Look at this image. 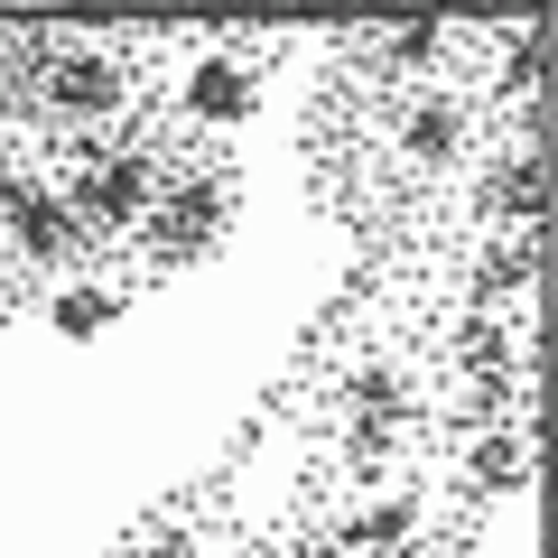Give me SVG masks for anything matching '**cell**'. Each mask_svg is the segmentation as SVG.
Wrapping results in <instances>:
<instances>
[{"label": "cell", "mask_w": 558, "mask_h": 558, "mask_svg": "<svg viewBox=\"0 0 558 558\" xmlns=\"http://www.w3.org/2000/svg\"><path fill=\"white\" fill-rule=\"evenodd\" d=\"M65 215H75L84 242H131L140 215L159 205V159L149 149H94V159L75 168V186H57Z\"/></svg>", "instance_id": "1"}, {"label": "cell", "mask_w": 558, "mask_h": 558, "mask_svg": "<svg viewBox=\"0 0 558 558\" xmlns=\"http://www.w3.org/2000/svg\"><path fill=\"white\" fill-rule=\"evenodd\" d=\"M38 102L57 121H121L131 112V57L121 47H57L47 57V75H38Z\"/></svg>", "instance_id": "2"}, {"label": "cell", "mask_w": 558, "mask_h": 558, "mask_svg": "<svg viewBox=\"0 0 558 558\" xmlns=\"http://www.w3.org/2000/svg\"><path fill=\"white\" fill-rule=\"evenodd\" d=\"M223 223H233V186L223 178H178V186H159L149 215H140V233H149L159 260H196V252H215Z\"/></svg>", "instance_id": "3"}, {"label": "cell", "mask_w": 558, "mask_h": 558, "mask_svg": "<svg viewBox=\"0 0 558 558\" xmlns=\"http://www.w3.org/2000/svg\"><path fill=\"white\" fill-rule=\"evenodd\" d=\"M178 112L196 121V131H242V121L260 112V75L215 47V57H196V65L178 75Z\"/></svg>", "instance_id": "4"}, {"label": "cell", "mask_w": 558, "mask_h": 558, "mask_svg": "<svg viewBox=\"0 0 558 558\" xmlns=\"http://www.w3.org/2000/svg\"><path fill=\"white\" fill-rule=\"evenodd\" d=\"M0 233H10V252H20L28 270H65V260L84 252V233H75V215H65L57 186H20V205L0 215Z\"/></svg>", "instance_id": "5"}, {"label": "cell", "mask_w": 558, "mask_h": 558, "mask_svg": "<svg viewBox=\"0 0 558 558\" xmlns=\"http://www.w3.org/2000/svg\"><path fill=\"white\" fill-rule=\"evenodd\" d=\"M465 94H447V84H418V102L400 112V159H418V168H447V159H465Z\"/></svg>", "instance_id": "6"}, {"label": "cell", "mask_w": 558, "mask_h": 558, "mask_svg": "<svg viewBox=\"0 0 558 558\" xmlns=\"http://www.w3.org/2000/svg\"><path fill=\"white\" fill-rule=\"evenodd\" d=\"M484 215L512 223V233H539V215H549V159H539L531 140H521L512 159H494V178H484Z\"/></svg>", "instance_id": "7"}, {"label": "cell", "mask_w": 558, "mask_h": 558, "mask_svg": "<svg viewBox=\"0 0 558 558\" xmlns=\"http://www.w3.org/2000/svg\"><path fill=\"white\" fill-rule=\"evenodd\" d=\"M531 279H539V233H494V242L475 252V289H465V307L502 317V299L531 289Z\"/></svg>", "instance_id": "8"}, {"label": "cell", "mask_w": 558, "mask_h": 558, "mask_svg": "<svg viewBox=\"0 0 558 558\" xmlns=\"http://www.w3.org/2000/svg\"><path fill=\"white\" fill-rule=\"evenodd\" d=\"M121 326V289L112 279H65L57 299H47V336H65V344H102Z\"/></svg>", "instance_id": "9"}, {"label": "cell", "mask_w": 558, "mask_h": 558, "mask_svg": "<svg viewBox=\"0 0 558 558\" xmlns=\"http://www.w3.org/2000/svg\"><path fill=\"white\" fill-rule=\"evenodd\" d=\"M465 484L475 494H521L531 484V428H494V438L465 447Z\"/></svg>", "instance_id": "10"}, {"label": "cell", "mask_w": 558, "mask_h": 558, "mask_svg": "<svg viewBox=\"0 0 558 558\" xmlns=\"http://www.w3.org/2000/svg\"><path fill=\"white\" fill-rule=\"evenodd\" d=\"M447 354H457L465 381H502L512 336H502V317H484V307H457V326H447Z\"/></svg>", "instance_id": "11"}, {"label": "cell", "mask_w": 558, "mask_h": 558, "mask_svg": "<svg viewBox=\"0 0 558 558\" xmlns=\"http://www.w3.org/2000/svg\"><path fill=\"white\" fill-rule=\"evenodd\" d=\"M418 539V494H381L373 512L344 521V549H410Z\"/></svg>", "instance_id": "12"}, {"label": "cell", "mask_w": 558, "mask_h": 558, "mask_svg": "<svg viewBox=\"0 0 558 558\" xmlns=\"http://www.w3.org/2000/svg\"><path fill=\"white\" fill-rule=\"evenodd\" d=\"M344 410H354V418H381V428H410V391H400L391 363H363V373H344Z\"/></svg>", "instance_id": "13"}, {"label": "cell", "mask_w": 558, "mask_h": 558, "mask_svg": "<svg viewBox=\"0 0 558 558\" xmlns=\"http://www.w3.org/2000/svg\"><path fill=\"white\" fill-rule=\"evenodd\" d=\"M539 47H549V28H539V20H521V28H512V65H502V84H494V94L539 102Z\"/></svg>", "instance_id": "14"}, {"label": "cell", "mask_w": 558, "mask_h": 558, "mask_svg": "<svg viewBox=\"0 0 558 558\" xmlns=\"http://www.w3.org/2000/svg\"><path fill=\"white\" fill-rule=\"evenodd\" d=\"M438 47H447L438 20H400V28H381V57H391V65H438Z\"/></svg>", "instance_id": "15"}, {"label": "cell", "mask_w": 558, "mask_h": 558, "mask_svg": "<svg viewBox=\"0 0 558 558\" xmlns=\"http://www.w3.org/2000/svg\"><path fill=\"white\" fill-rule=\"evenodd\" d=\"M391 447H400V428H381V418H354L344 428V465H391Z\"/></svg>", "instance_id": "16"}, {"label": "cell", "mask_w": 558, "mask_h": 558, "mask_svg": "<svg viewBox=\"0 0 558 558\" xmlns=\"http://www.w3.org/2000/svg\"><path fill=\"white\" fill-rule=\"evenodd\" d=\"M140 558H205V549H196V531H149Z\"/></svg>", "instance_id": "17"}, {"label": "cell", "mask_w": 558, "mask_h": 558, "mask_svg": "<svg viewBox=\"0 0 558 558\" xmlns=\"http://www.w3.org/2000/svg\"><path fill=\"white\" fill-rule=\"evenodd\" d=\"M20 186H28V178H20V159H10V149H0V215H10V205H20Z\"/></svg>", "instance_id": "18"}]
</instances>
